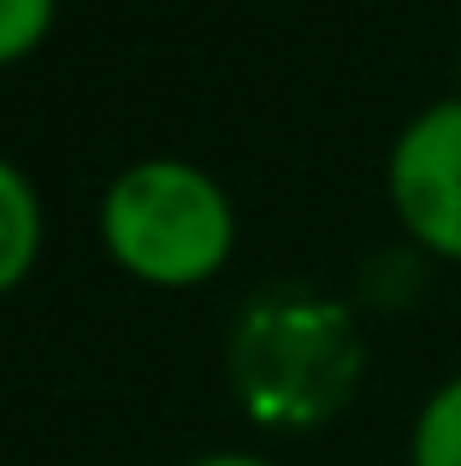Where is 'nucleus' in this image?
Wrapping results in <instances>:
<instances>
[{
	"label": "nucleus",
	"instance_id": "4",
	"mask_svg": "<svg viewBox=\"0 0 461 466\" xmlns=\"http://www.w3.org/2000/svg\"><path fill=\"white\" fill-rule=\"evenodd\" d=\"M42 242V201H36L30 177L0 154V289H12L36 260Z\"/></svg>",
	"mask_w": 461,
	"mask_h": 466
},
{
	"label": "nucleus",
	"instance_id": "3",
	"mask_svg": "<svg viewBox=\"0 0 461 466\" xmlns=\"http://www.w3.org/2000/svg\"><path fill=\"white\" fill-rule=\"evenodd\" d=\"M391 207L426 254L461 266V95L432 101L391 142Z\"/></svg>",
	"mask_w": 461,
	"mask_h": 466
},
{
	"label": "nucleus",
	"instance_id": "2",
	"mask_svg": "<svg viewBox=\"0 0 461 466\" xmlns=\"http://www.w3.org/2000/svg\"><path fill=\"white\" fill-rule=\"evenodd\" d=\"M101 237L125 272L149 284H201L225 266L237 213L230 195L190 159H142L101 201Z\"/></svg>",
	"mask_w": 461,
	"mask_h": 466
},
{
	"label": "nucleus",
	"instance_id": "6",
	"mask_svg": "<svg viewBox=\"0 0 461 466\" xmlns=\"http://www.w3.org/2000/svg\"><path fill=\"white\" fill-rule=\"evenodd\" d=\"M54 24V0H0V66L30 54Z\"/></svg>",
	"mask_w": 461,
	"mask_h": 466
},
{
	"label": "nucleus",
	"instance_id": "5",
	"mask_svg": "<svg viewBox=\"0 0 461 466\" xmlns=\"http://www.w3.org/2000/svg\"><path fill=\"white\" fill-rule=\"evenodd\" d=\"M408 466H461V372L420 401L408 431Z\"/></svg>",
	"mask_w": 461,
	"mask_h": 466
},
{
	"label": "nucleus",
	"instance_id": "8",
	"mask_svg": "<svg viewBox=\"0 0 461 466\" xmlns=\"http://www.w3.org/2000/svg\"><path fill=\"white\" fill-rule=\"evenodd\" d=\"M456 77H461V59H456Z\"/></svg>",
	"mask_w": 461,
	"mask_h": 466
},
{
	"label": "nucleus",
	"instance_id": "7",
	"mask_svg": "<svg viewBox=\"0 0 461 466\" xmlns=\"http://www.w3.org/2000/svg\"><path fill=\"white\" fill-rule=\"evenodd\" d=\"M190 466H278V461H266V455H242V449H220V455H201V461H190Z\"/></svg>",
	"mask_w": 461,
	"mask_h": 466
},
{
	"label": "nucleus",
	"instance_id": "1",
	"mask_svg": "<svg viewBox=\"0 0 461 466\" xmlns=\"http://www.w3.org/2000/svg\"><path fill=\"white\" fill-rule=\"evenodd\" d=\"M225 360L249 420L272 431H313L355 396L367 342L337 296L278 278L237 308Z\"/></svg>",
	"mask_w": 461,
	"mask_h": 466
}]
</instances>
